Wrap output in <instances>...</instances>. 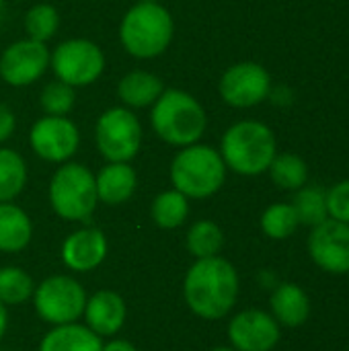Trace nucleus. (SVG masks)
Returning a JSON list of instances; mask_svg holds the SVG:
<instances>
[{
    "instance_id": "13",
    "label": "nucleus",
    "mask_w": 349,
    "mask_h": 351,
    "mask_svg": "<svg viewBox=\"0 0 349 351\" xmlns=\"http://www.w3.org/2000/svg\"><path fill=\"white\" fill-rule=\"evenodd\" d=\"M309 253L315 265L331 276L349 274V224L327 218L313 228Z\"/></svg>"
},
{
    "instance_id": "7",
    "label": "nucleus",
    "mask_w": 349,
    "mask_h": 351,
    "mask_svg": "<svg viewBox=\"0 0 349 351\" xmlns=\"http://www.w3.org/2000/svg\"><path fill=\"white\" fill-rule=\"evenodd\" d=\"M95 142L109 162H130L142 144L140 119L128 107H111L97 119Z\"/></svg>"
},
{
    "instance_id": "5",
    "label": "nucleus",
    "mask_w": 349,
    "mask_h": 351,
    "mask_svg": "<svg viewBox=\"0 0 349 351\" xmlns=\"http://www.w3.org/2000/svg\"><path fill=\"white\" fill-rule=\"evenodd\" d=\"M226 179V165L220 152L206 144H191L177 152L171 162V181L187 199L214 195Z\"/></svg>"
},
{
    "instance_id": "1",
    "label": "nucleus",
    "mask_w": 349,
    "mask_h": 351,
    "mask_svg": "<svg viewBox=\"0 0 349 351\" xmlns=\"http://www.w3.org/2000/svg\"><path fill=\"white\" fill-rule=\"evenodd\" d=\"M183 296L189 308L206 319L218 321L226 317L239 296V276L230 261L222 257L197 259L183 282Z\"/></svg>"
},
{
    "instance_id": "19",
    "label": "nucleus",
    "mask_w": 349,
    "mask_h": 351,
    "mask_svg": "<svg viewBox=\"0 0 349 351\" xmlns=\"http://www.w3.org/2000/svg\"><path fill=\"white\" fill-rule=\"evenodd\" d=\"M163 90H165L163 80L146 70H132L117 84L119 101L132 109H144L154 105V101L163 95Z\"/></svg>"
},
{
    "instance_id": "24",
    "label": "nucleus",
    "mask_w": 349,
    "mask_h": 351,
    "mask_svg": "<svg viewBox=\"0 0 349 351\" xmlns=\"http://www.w3.org/2000/svg\"><path fill=\"white\" fill-rule=\"evenodd\" d=\"M269 175H272V181L282 187V189H288V191H294V189H300L304 187L306 179H309V169H306V162L298 156V154H276V158L272 160L269 165Z\"/></svg>"
},
{
    "instance_id": "6",
    "label": "nucleus",
    "mask_w": 349,
    "mask_h": 351,
    "mask_svg": "<svg viewBox=\"0 0 349 351\" xmlns=\"http://www.w3.org/2000/svg\"><path fill=\"white\" fill-rule=\"evenodd\" d=\"M95 175L80 162L62 165L49 183V204L64 220H86L97 208Z\"/></svg>"
},
{
    "instance_id": "23",
    "label": "nucleus",
    "mask_w": 349,
    "mask_h": 351,
    "mask_svg": "<svg viewBox=\"0 0 349 351\" xmlns=\"http://www.w3.org/2000/svg\"><path fill=\"white\" fill-rule=\"evenodd\" d=\"M25 158L10 148H0V202H12L25 189Z\"/></svg>"
},
{
    "instance_id": "20",
    "label": "nucleus",
    "mask_w": 349,
    "mask_h": 351,
    "mask_svg": "<svg viewBox=\"0 0 349 351\" xmlns=\"http://www.w3.org/2000/svg\"><path fill=\"white\" fill-rule=\"evenodd\" d=\"M33 234L29 216L10 202H0V251H23Z\"/></svg>"
},
{
    "instance_id": "16",
    "label": "nucleus",
    "mask_w": 349,
    "mask_h": 351,
    "mask_svg": "<svg viewBox=\"0 0 349 351\" xmlns=\"http://www.w3.org/2000/svg\"><path fill=\"white\" fill-rule=\"evenodd\" d=\"M84 319H86V327L95 335H99V337L115 335L123 327V321H125L123 298L111 290H101V292L93 294L86 300Z\"/></svg>"
},
{
    "instance_id": "22",
    "label": "nucleus",
    "mask_w": 349,
    "mask_h": 351,
    "mask_svg": "<svg viewBox=\"0 0 349 351\" xmlns=\"http://www.w3.org/2000/svg\"><path fill=\"white\" fill-rule=\"evenodd\" d=\"M150 214H152V220L156 222L158 228H165V230L179 228L189 214L187 197L177 189L163 191L154 197Z\"/></svg>"
},
{
    "instance_id": "12",
    "label": "nucleus",
    "mask_w": 349,
    "mask_h": 351,
    "mask_svg": "<svg viewBox=\"0 0 349 351\" xmlns=\"http://www.w3.org/2000/svg\"><path fill=\"white\" fill-rule=\"evenodd\" d=\"M49 49L35 39L10 43L0 58V76L10 86H29L39 80L49 66Z\"/></svg>"
},
{
    "instance_id": "3",
    "label": "nucleus",
    "mask_w": 349,
    "mask_h": 351,
    "mask_svg": "<svg viewBox=\"0 0 349 351\" xmlns=\"http://www.w3.org/2000/svg\"><path fill=\"white\" fill-rule=\"evenodd\" d=\"M173 33V16L158 2L134 4L123 14L119 25V39L123 49L138 60H150L160 56L171 45Z\"/></svg>"
},
{
    "instance_id": "11",
    "label": "nucleus",
    "mask_w": 349,
    "mask_h": 351,
    "mask_svg": "<svg viewBox=\"0 0 349 351\" xmlns=\"http://www.w3.org/2000/svg\"><path fill=\"white\" fill-rule=\"evenodd\" d=\"M33 152L47 162H66L80 144L78 128L68 117L45 115L37 119L29 132Z\"/></svg>"
},
{
    "instance_id": "36",
    "label": "nucleus",
    "mask_w": 349,
    "mask_h": 351,
    "mask_svg": "<svg viewBox=\"0 0 349 351\" xmlns=\"http://www.w3.org/2000/svg\"><path fill=\"white\" fill-rule=\"evenodd\" d=\"M138 2H158V0H138Z\"/></svg>"
},
{
    "instance_id": "35",
    "label": "nucleus",
    "mask_w": 349,
    "mask_h": 351,
    "mask_svg": "<svg viewBox=\"0 0 349 351\" xmlns=\"http://www.w3.org/2000/svg\"><path fill=\"white\" fill-rule=\"evenodd\" d=\"M212 351H237L234 348H216V350H212Z\"/></svg>"
},
{
    "instance_id": "18",
    "label": "nucleus",
    "mask_w": 349,
    "mask_h": 351,
    "mask_svg": "<svg viewBox=\"0 0 349 351\" xmlns=\"http://www.w3.org/2000/svg\"><path fill=\"white\" fill-rule=\"evenodd\" d=\"M136 171L128 162H109L95 177L97 197L107 206H119L128 202L136 191Z\"/></svg>"
},
{
    "instance_id": "31",
    "label": "nucleus",
    "mask_w": 349,
    "mask_h": 351,
    "mask_svg": "<svg viewBox=\"0 0 349 351\" xmlns=\"http://www.w3.org/2000/svg\"><path fill=\"white\" fill-rule=\"evenodd\" d=\"M327 212L331 220L349 224V179L339 181L327 191Z\"/></svg>"
},
{
    "instance_id": "8",
    "label": "nucleus",
    "mask_w": 349,
    "mask_h": 351,
    "mask_svg": "<svg viewBox=\"0 0 349 351\" xmlns=\"http://www.w3.org/2000/svg\"><path fill=\"white\" fill-rule=\"evenodd\" d=\"M84 288L68 276H51L35 290V311L49 325L76 323L84 315Z\"/></svg>"
},
{
    "instance_id": "21",
    "label": "nucleus",
    "mask_w": 349,
    "mask_h": 351,
    "mask_svg": "<svg viewBox=\"0 0 349 351\" xmlns=\"http://www.w3.org/2000/svg\"><path fill=\"white\" fill-rule=\"evenodd\" d=\"M103 343L101 337L95 335L88 327L68 323V325H58L51 329L41 346L39 351H101Z\"/></svg>"
},
{
    "instance_id": "37",
    "label": "nucleus",
    "mask_w": 349,
    "mask_h": 351,
    "mask_svg": "<svg viewBox=\"0 0 349 351\" xmlns=\"http://www.w3.org/2000/svg\"><path fill=\"white\" fill-rule=\"evenodd\" d=\"M2 2H4V0H0V8H2Z\"/></svg>"
},
{
    "instance_id": "14",
    "label": "nucleus",
    "mask_w": 349,
    "mask_h": 351,
    "mask_svg": "<svg viewBox=\"0 0 349 351\" xmlns=\"http://www.w3.org/2000/svg\"><path fill=\"white\" fill-rule=\"evenodd\" d=\"M228 339L237 351H272L280 341V325L263 311H243L230 321Z\"/></svg>"
},
{
    "instance_id": "27",
    "label": "nucleus",
    "mask_w": 349,
    "mask_h": 351,
    "mask_svg": "<svg viewBox=\"0 0 349 351\" xmlns=\"http://www.w3.org/2000/svg\"><path fill=\"white\" fill-rule=\"evenodd\" d=\"M300 226L292 204H274L261 216V230L274 241H284L296 232Z\"/></svg>"
},
{
    "instance_id": "32",
    "label": "nucleus",
    "mask_w": 349,
    "mask_h": 351,
    "mask_svg": "<svg viewBox=\"0 0 349 351\" xmlns=\"http://www.w3.org/2000/svg\"><path fill=\"white\" fill-rule=\"evenodd\" d=\"M16 128V117L12 109L4 103H0V142H6Z\"/></svg>"
},
{
    "instance_id": "29",
    "label": "nucleus",
    "mask_w": 349,
    "mask_h": 351,
    "mask_svg": "<svg viewBox=\"0 0 349 351\" xmlns=\"http://www.w3.org/2000/svg\"><path fill=\"white\" fill-rule=\"evenodd\" d=\"M60 27V14L51 4H35L27 10L25 14V31L29 39L45 43L56 35Z\"/></svg>"
},
{
    "instance_id": "26",
    "label": "nucleus",
    "mask_w": 349,
    "mask_h": 351,
    "mask_svg": "<svg viewBox=\"0 0 349 351\" xmlns=\"http://www.w3.org/2000/svg\"><path fill=\"white\" fill-rule=\"evenodd\" d=\"M222 245H224V234L220 226L212 220H200L187 232V249L195 259L216 257Z\"/></svg>"
},
{
    "instance_id": "25",
    "label": "nucleus",
    "mask_w": 349,
    "mask_h": 351,
    "mask_svg": "<svg viewBox=\"0 0 349 351\" xmlns=\"http://www.w3.org/2000/svg\"><path fill=\"white\" fill-rule=\"evenodd\" d=\"M292 208H294L300 224L315 228L329 218L327 191H323L321 187H300L292 202Z\"/></svg>"
},
{
    "instance_id": "28",
    "label": "nucleus",
    "mask_w": 349,
    "mask_h": 351,
    "mask_svg": "<svg viewBox=\"0 0 349 351\" xmlns=\"http://www.w3.org/2000/svg\"><path fill=\"white\" fill-rule=\"evenodd\" d=\"M33 294V280L21 267L0 269V302L4 306L23 304Z\"/></svg>"
},
{
    "instance_id": "34",
    "label": "nucleus",
    "mask_w": 349,
    "mask_h": 351,
    "mask_svg": "<svg viewBox=\"0 0 349 351\" xmlns=\"http://www.w3.org/2000/svg\"><path fill=\"white\" fill-rule=\"evenodd\" d=\"M6 323H8V315H6V306L0 302V341L4 337V331H6Z\"/></svg>"
},
{
    "instance_id": "17",
    "label": "nucleus",
    "mask_w": 349,
    "mask_h": 351,
    "mask_svg": "<svg viewBox=\"0 0 349 351\" xmlns=\"http://www.w3.org/2000/svg\"><path fill=\"white\" fill-rule=\"evenodd\" d=\"M272 317L278 325L296 329L311 317V298L298 284H280L272 294Z\"/></svg>"
},
{
    "instance_id": "10",
    "label": "nucleus",
    "mask_w": 349,
    "mask_h": 351,
    "mask_svg": "<svg viewBox=\"0 0 349 351\" xmlns=\"http://www.w3.org/2000/svg\"><path fill=\"white\" fill-rule=\"evenodd\" d=\"M269 90V72L257 62H239L230 66L218 82V93L222 101L237 109L259 105L267 99Z\"/></svg>"
},
{
    "instance_id": "15",
    "label": "nucleus",
    "mask_w": 349,
    "mask_h": 351,
    "mask_svg": "<svg viewBox=\"0 0 349 351\" xmlns=\"http://www.w3.org/2000/svg\"><path fill=\"white\" fill-rule=\"evenodd\" d=\"M107 255L105 234L97 228L72 232L62 245V261L72 271H91L103 263Z\"/></svg>"
},
{
    "instance_id": "30",
    "label": "nucleus",
    "mask_w": 349,
    "mask_h": 351,
    "mask_svg": "<svg viewBox=\"0 0 349 351\" xmlns=\"http://www.w3.org/2000/svg\"><path fill=\"white\" fill-rule=\"evenodd\" d=\"M39 103H41V109L45 111V115L66 117L76 103L74 86H70L62 80L47 82L39 95Z\"/></svg>"
},
{
    "instance_id": "4",
    "label": "nucleus",
    "mask_w": 349,
    "mask_h": 351,
    "mask_svg": "<svg viewBox=\"0 0 349 351\" xmlns=\"http://www.w3.org/2000/svg\"><path fill=\"white\" fill-rule=\"evenodd\" d=\"M220 156L224 165L239 175H261L276 158V136L261 121H239L224 132Z\"/></svg>"
},
{
    "instance_id": "9",
    "label": "nucleus",
    "mask_w": 349,
    "mask_h": 351,
    "mask_svg": "<svg viewBox=\"0 0 349 351\" xmlns=\"http://www.w3.org/2000/svg\"><path fill=\"white\" fill-rule=\"evenodd\" d=\"M49 64L58 80L70 86H88L103 74L105 56L101 47L88 39H68L53 49Z\"/></svg>"
},
{
    "instance_id": "2",
    "label": "nucleus",
    "mask_w": 349,
    "mask_h": 351,
    "mask_svg": "<svg viewBox=\"0 0 349 351\" xmlns=\"http://www.w3.org/2000/svg\"><path fill=\"white\" fill-rule=\"evenodd\" d=\"M154 134L171 146H191L204 136L208 117L195 97L179 88H167L154 101L150 113Z\"/></svg>"
},
{
    "instance_id": "33",
    "label": "nucleus",
    "mask_w": 349,
    "mask_h": 351,
    "mask_svg": "<svg viewBox=\"0 0 349 351\" xmlns=\"http://www.w3.org/2000/svg\"><path fill=\"white\" fill-rule=\"evenodd\" d=\"M101 351H136V348L130 341H125V339H115V341L103 346Z\"/></svg>"
}]
</instances>
